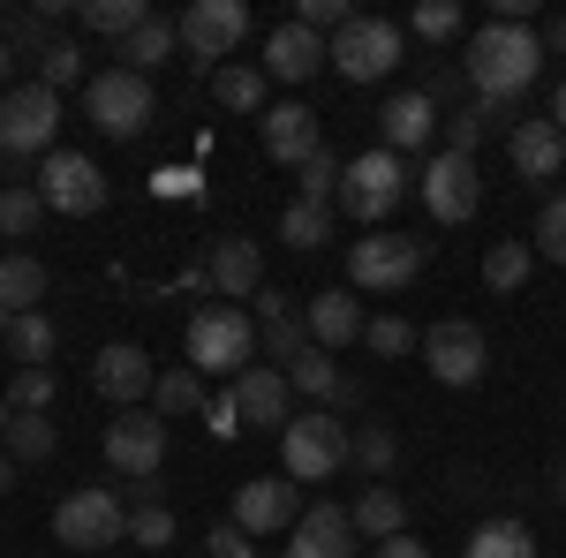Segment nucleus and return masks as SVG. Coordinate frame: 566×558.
Masks as SVG:
<instances>
[{
    "mask_svg": "<svg viewBox=\"0 0 566 558\" xmlns=\"http://www.w3.org/2000/svg\"><path fill=\"white\" fill-rule=\"evenodd\" d=\"M53 544L69 551H106V544H129V506L114 491H69L53 506Z\"/></svg>",
    "mask_w": 566,
    "mask_h": 558,
    "instance_id": "423d86ee",
    "label": "nucleus"
},
{
    "mask_svg": "<svg viewBox=\"0 0 566 558\" xmlns=\"http://www.w3.org/2000/svg\"><path fill=\"white\" fill-rule=\"evenodd\" d=\"M303 325H310V340H317V347H325V355H333V347L363 340V325H370V317H363V302H355L348 287H325V295H310Z\"/></svg>",
    "mask_w": 566,
    "mask_h": 558,
    "instance_id": "4be33fe9",
    "label": "nucleus"
},
{
    "mask_svg": "<svg viewBox=\"0 0 566 558\" xmlns=\"http://www.w3.org/2000/svg\"><path fill=\"white\" fill-rule=\"evenodd\" d=\"M536 257L566 264V197H552V204L536 212Z\"/></svg>",
    "mask_w": 566,
    "mask_h": 558,
    "instance_id": "09e8293b",
    "label": "nucleus"
},
{
    "mask_svg": "<svg viewBox=\"0 0 566 558\" xmlns=\"http://www.w3.org/2000/svg\"><path fill=\"white\" fill-rule=\"evenodd\" d=\"M91 386L106 392L114 408H136L144 392L159 386V370H151V355H144V347L114 340V347H98V362H91Z\"/></svg>",
    "mask_w": 566,
    "mask_h": 558,
    "instance_id": "a211bd4d",
    "label": "nucleus"
},
{
    "mask_svg": "<svg viewBox=\"0 0 566 558\" xmlns=\"http://www.w3.org/2000/svg\"><path fill=\"white\" fill-rule=\"evenodd\" d=\"M491 122H499V106H483V98H476V106H461V114H446V151H461V159H469Z\"/></svg>",
    "mask_w": 566,
    "mask_h": 558,
    "instance_id": "79ce46f5",
    "label": "nucleus"
},
{
    "mask_svg": "<svg viewBox=\"0 0 566 558\" xmlns=\"http://www.w3.org/2000/svg\"><path fill=\"white\" fill-rule=\"evenodd\" d=\"M258 309H264V325H280V317H295V302L280 295V287H264V295H258Z\"/></svg>",
    "mask_w": 566,
    "mask_h": 558,
    "instance_id": "864d4df0",
    "label": "nucleus"
},
{
    "mask_svg": "<svg viewBox=\"0 0 566 558\" xmlns=\"http://www.w3.org/2000/svg\"><path fill=\"white\" fill-rule=\"evenodd\" d=\"M212 98L227 106V114H258L264 106V69H250V61H227L212 76Z\"/></svg>",
    "mask_w": 566,
    "mask_h": 558,
    "instance_id": "c85d7f7f",
    "label": "nucleus"
},
{
    "mask_svg": "<svg viewBox=\"0 0 566 558\" xmlns=\"http://www.w3.org/2000/svg\"><path fill=\"white\" fill-rule=\"evenodd\" d=\"M280 242H287V250H317V242H333V212L295 197V204L280 212Z\"/></svg>",
    "mask_w": 566,
    "mask_h": 558,
    "instance_id": "c9c22d12",
    "label": "nucleus"
},
{
    "mask_svg": "<svg viewBox=\"0 0 566 558\" xmlns=\"http://www.w3.org/2000/svg\"><path fill=\"white\" fill-rule=\"evenodd\" d=\"M348 520H355L363 544H392V536H408V506H400V491H386V483H370V491L348 506Z\"/></svg>",
    "mask_w": 566,
    "mask_h": 558,
    "instance_id": "393cba45",
    "label": "nucleus"
},
{
    "mask_svg": "<svg viewBox=\"0 0 566 558\" xmlns=\"http://www.w3.org/2000/svg\"><path fill=\"white\" fill-rule=\"evenodd\" d=\"M205 408V378L181 362V370H159V386H151V415H197Z\"/></svg>",
    "mask_w": 566,
    "mask_h": 558,
    "instance_id": "f704fd0d",
    "label": "nucleus"
},
{
    "mask_svg": "<svg viewBox=\"0 0 566 558\" xmlns=\"http://www.w3.org/2000/svg\"><path fill=\"white\" fill-rule=\"evenodd\" d=\"M8 423H15V408H8V392H0V438H8Z\"/></svg>",
    "mask_w": 566,
    "mask_h": 558,
    "instance_id": "bf43d9fd",
    "label": "nucleus"
},
{
    "mask_svg": "<svg viewBox=\"0 0 566 558\" xmlns=\"http://www.w3.org/2000/svg\"><path fill=\"white\" fill-rule=\"evenodd\" d=\"M348 0H295V23H303V31H317V39H325V31H348Z\"/></svg>",
    "mask_w": 566,
    "mask_h": 558,
    "instance_id": "8fccbe9b",
    "label": "nucleus"
},
{
    "mask_svg": "<svg viewBox=\"0 0 566 558\" xmlns=\"http://www.w3.org/2000/svg\"><path fill=\"white\" fill-rule=\"evenodd\" d=\"M378 558H431V544H416V536H392V544H378Z\"/></svg>",
    "mask_w": 566,
    "mask_h": 558,
    "instance_id": "5fc2aeb1",
    "label": "nucleus"
},
{
    "mask_svg": "<svg viewBox=\"0 0 566 558\" xmlns=\"http://www.w3.org/2000/svg\"><path fill=\"white\" fill-rule=\"evenodd\" d=\"M39 219H45L39 181H8V189H0V242H23Z\"/></svg>",
    "mask_w": 566,
    "mask_h": 558,
    "instance_id": "7c9ffc66",
    "label": "nucleus"
},
{
    "mask_svg": "<svg viewBox=\"0 0 566 558\" xmlns=\"http://www.w3.org/2000/svg\"><path fill=\"white\" fill-rule=\"evenodd\" d=\"M53 45H61V39H53V15H39V8H31V15L8 31V53H15V61H45Z\"/></svg>",
    "mask_w": 566,
    "mask_h": 558,
    "instance_id": "c03bdc74",
    "label": "nucleus"
},
{
    "mask_svg": "<svg viewBox=\"0 0 566 558\" xmlns=\"http://www.w3.org/2000/svg\"><path fill=\"white\" fill-rule=\"evenodd\" d=\"M416 272H423V242H416V234L370 227L363 242H348V280H355V287H370V295H400Z\"/></svg>",
    "mask_w": 566,
    "mask_h": 558,
    "instance_id": "39448f33",
    "label": "nucleus"
},
{
    "mask_svg": "<svg viewBox=\"0 0 566 558\" xmlns=\"http://www.w3.org/2000/svg\"><path fill=\"white\" fill-rule=\"evenodd\" d=\"M325 61H333V45L317 39V31H303V23L264 31V76H272V84H310Z\"/></svg>",
    "mask_w": 566,
    "mask_h": 558,
    "instance_id": "dca6fc26",
    "label": "nucleus"
},
{
    "mask_svg": "<svg viewBox=\"0 0 566 558\" xmlns=\"http://www.w3.org/2000/svg\"><path fill=\"white\" fill-rule=\"evenodd\" d=\"M552 122H559V136H566V84H559V98H552Z\"/></svg>",
    "mask_w": 566,
    "mask_h": 558,
    "instance_id": "13d9d810",
    "label": "nucleus"
},
{
    "mask_svg": "<svg viewBox=\"0 0 566 558\" xmlns=\"http://www.w3.org/2000/svg\"><path fill=\"white\" fill-rule=\"evenodd\" d=\"M129 544H144V558L167 551V544H175V514H167L159 498H136L129 506Z\"/></svg>",
    "mask_w": 566,
    "mask_h": 558,
    "instance_id": "58836bf2",
    "label": "nucleus"
},
{
    "mask_svg": "<svg viewBox=\"0 0 566 558\" xmlns=\"http://www.w3.org/2000/svg\"><path fill=\"white\" fill-rule=\"evenodd\" d=\"M461 558H536V536H528L522 520H483Z\"/></svg>",
    "mask_w": 566,
    "mask_h": 558,
    "instance_id": "473e14b6",
    "label": "nucleus"
},
{
    "mask_svg": "<svg viewBox=\"0 0 566 558\" xmlns=\"http://www.w3.org/2000/svg\"><path fill=\"white\" fill-rule=\"evenodd\" d=\"M378 122H386V151H423L438 136V98L431 91H392Z\"/></svg>",
    "mask_w": 566,
    "mask_h": 558,
    "instance_id": "b1692460",
    "label": "nucleus"
},
{
    "mask_svg": "<svg viewBox=\"0 0 566 558\" xmlns=\"http://www.w3.org/2000/svg\"><path fill=\"white\" fill-rule=\"evenodd\" d=\"M340 159H333V151H317V159H303V167H295V189H303V204H333V197H340Z\"/></svg>",
    "mask_w": 566,
    "mask_h": 558,
    "instance_id": "ea45409f",
    "label": "nucleus"
},
{
    "mask_svg": "<svg viewBox=\"0 0 566 558\" xmlns=\"http://www.w3.org/2000/svg\"><path fill=\"white\" fill-rule=\"evenodd\" d=\"M242 39H250V8H242V0H189L181 45H189L197 61H227Z\"/></svg>",
    "mask_w": 566,
    "mask_h": 558,
    "instance_id": "2eb2a0df",
    "label": "nucleus"
},
{
    "mask_svg": "<svg viewBox=\"0 0 566 558\" xmlns=\"http://www.w3.org/2000/svg\"><path fill=\"white\" fill-rule=\"evenodd\" d=\"M39 197H45V212H61V219H91L106 204V173L91 167L84 151H53L39 167Z\"/></svg>",
    "mask_w": 566,
    "mask_h": 558,
    "instance_id": "f8f14e48",
    "label": "nucleus"
},
{
    "mask_svg": "<svg viewBox=\"0 0 566 558\" xmlns=\"http://www.w3.org/2000/svg\"><path fill=\"white\" fill-rule=\"evenodd\" d=\"M250 362H258V325H250V309L219 302V309H197V317H189V370H197V378H242Z\"/></svg>",
    "mask_w": 566,
    "mask_h": 558,
    "instance_id": "f03ea898",
    "label": "nucleus"
},
{
    "mask_svg": "<svg viewBox=\"0 0 566 558\" xmlns=\"http://www.w3.org/2000/svg\"><path fill=\"white\" fill-rule=\"evenodd\" d=\"M559 498H566V468H559Z\"/></svg>",
    "mask_w": 566,
    "mask_h": 558,
    "instance_id": "680f3d73",
    "label": "nucleus"
},
{
    "mask_svg": "<svg viewBox=\"0 0 566 558\" xmlns=\"http://www.w3.org/2000/svg\"><path fill=\"white\" fill-rule=\"evenodd\" d=\"M53 347H61V325H53L45 309H23V317L8 325V355H15V370H45Z\"/></svg>",
    "mask_w": 566,
    "mask_h": 558,
    "instance_id": "bb28decb",
    "label": "nucleus"
},
{
    "mask_svg": "<svg viewBox=\"0 0 566 558\" xmlns=\"http://www.w3.org/2000/svg\"><path fill=\"white\" fill-rule=\"evenodd\" d=\"M400 45H408L400 23H386V15H348V31H333V69L348 84H378V76L400 69Z\"/></svg>",
    "mask_w": 566,
    "mask_h": 558,
    "instance_id": "6e6552de",
    "label": "nucleus"
},
{
    "mask_svg": "<svg viewBox=\"0 0 566 558\" xmlns=\"http://www.w3.org/2000/svg\"><path fill=\"white\" fill-rule=\"evenodd\" d=\"M348 468V423L340 415H325V408H310L295 423L280 430V475H295V483H325V475Z\"/></svg>",
    "mask_w": 566,
    "mask_h": 558,
    "instance_id": "7ed1b4c3",
    "label": "nucleus"
},
{
    "mask_svg": "<svg viewBox=\"0 0 566 558\" xmlns=\"http://www.w3.org/2000/svg\"><path fill=\"white\" fill-rule=\"evenodd\" d=\"M423 362H431V378L438 386H476L483 378V362H491V347H483V333L469 325V317H446V325H431L423 333Z\"/></svg>",
    "mask_w": 566,
    "mask_h": 558,
    "instance_id": "ddd939ff",
    "label": "nucleus"
},
{
    "mask_svg": "<svg viewBox=\"0 0 566 558\" xmlns=\"http://www.w3.org/2000/svg\"><path fill=\"white\" fill-rule=\"evenodd\" d=\"M8 76H15V53H8V39H0V98H8Z\"/></svg>",
    "mask_w": 566,
    "mask_h": 558,
    "instance_id": "6e6d98bb",
    "label": "nucleus"
},
{
    "mask_svg": "<svg viewBox=\"0 0 566 558\" xmlns=\"http://www.w3.org/2000/svg\"><path fill=\"white\" fill-rule=\"evenodd\" d=\"M506 159H514L522 181H552V173H566L559 122H514V129H506Z\"/></svg>",
    "mask_w": 566,
    "mask_h": 558,
    "instance_id": "412c9836",
    "label": "nucleus"
},
{
    "mask_svg": "<svg viewBox=\"0 0 566 558\" xmlns=\"http://www.w3.org/2000/svg\"><path fill=\"white\" fill-rule=\"evenodd\" d=\"M392 461H400V438H392L386 423H355V430H348V468H363V475H386Z\"/></svg>",
    "mask_w": 566,
    "mask_h": 558,
    "instance_id": "2f4dec72",
    "label": "nucleus"
},
{
    "mask_svg": "<svg viewBox=\"0 0 566 558\" xmlns=\"http://www.w3.org/2000/svg\"><path fill=\"white\" fill-rule=\"evenodd\" d=\"M0 302H8L15 317L39 309V302H45V264L23 257V250H8V257H0Z\"/></svg>",
    "mask_w": 566,
    "mask_h": 558,
    "instance_id": "cd10ccee",
    "label": "nucleus"
},
{
    "mask_svg": "<svg viewBox=\"0 0 566 558\" xmlns=\"http://www.w3.org/2000/svg\"><path fill=\"white\" fill-rule=\"evenodd\" d=\"M76 8H84V31H98V39H129V31L151 23L144 0H76Z\"/></svg>",
    "mask_w": 566,
    "mask_h": 558,
    "instance_id": "c756f323",
    "label": "nucleus"
},
{
    "mask_svg": "<svg viewBox=\"0 0 566 558\" xmlns=\"http://www.w3.org/2000/svg\"><path fill=\"white\" fill-rule=\"evenodd\" d=\"M76 76H84V45H69V39H61V45H53V53L39 61V84H45V91H69Z\"/></svg>",
    "mask_w": 566,
    "mask_h": 558,
    "instance_id": "de8ad7c7",
    "label": "nucleus"
},
{
    "mask_svg": "<svg viewBox=\"0 0 566 558\" xmlns=\"http://www.w3.org/2000/svg\"><path fill=\"white\" fill-rule=\"evenodd\" d=\"M106 468L151 491V475L167 468V415H144V408H129L122 423H106Z\"/></svg>",
    "mask_w": 566,
    "mask_h": 558,
    "instance_id": "9b49d317",
    "label": "nucleus"
},
{
    "mask_svg": "<svg viewBox=\"0 0 566 558\" xmlns=\"http://www.w3.org/2000/svg\"><path fill=\"white\" fill-rule=\"evenodd\" d=\"M287 558H355V520H348V506H310V514L295 520Z\"/></svg>",
    "mask_w": 566,
    "mask_h": 558,
    "instance_id": "5701e85b",
    "label": "nucleus"
},
{
    "mask_svg": "<svg viewBox=\"0 0 566 558\" xmlns=\"http://www.w3.org/2000/svg\"><path fill=\"white\" fill-rule=\"evenodd\" d=\"M287 386L310 392V400L325 408V400H333V386H340V370H333V355H325V347H303V355L287 362Z\"/></svg>",
    "mask_w": 566,
    "mask_h": 558,
    "instance_id": "e433bc0d",
    "label": "nucleus"
},
{
    "mask_svg": "<svg viewBox=\"0 0 566 558\" xmlns=\"http://www.w3.org/2000/svg\"><path fill=\"white\" fill-rule=\"evenodd\" d=\"M8 325H15V309H8V302H0V340H8Z\"/></svg>",
    "mask_w": 566,
    "mask_h": 558,
    "instance_id": "052dcab7",
    "label": "nucleus"
},
{
    "mask_svg": "<svg viewBox=\"0 0 566 558\" xmlns=\"http://www.w3.org/2000/svg\"><path fill=\"white\" fill-rule=\"evenodd\" d=\"M0 453H8L15 468L45 461V453H53V423H45V415H15V423H8V438H0Z\"/></svg>",
    "mask_w": 566,
    "mask_h": 558,
    "instance_id": "4c0bfd02",
    "label": "nucleus"
},
{
    "mask_svg": "<svg viewBox=\"0 0 566 558\" xmlns=\"http://www.w3.org/2000/svg\"><path fill=\"white\" fill-rule=\"evenodd\" d=\"M536 76H544V39H536L528 23H499V15H491L476 39H469V91H476L483 106L506 114Z\"/></svg>",
    "mask_w": 566,
    "mask_h": 558,
    "instance_id": "f257e3e1",
    "label": "nucleus"
},
{
    "mask_svg": "<svg viewBox=\"0 0 566 558\" xmlns=\"http://www.w3.org/2000/svg\"><path fill=\"white\" fill-rule=\"evenodd\" d=\"M234 408H242V423H295L287 408H295V386H287V370H272V362H250L242 378H234Z\"/></svg>",
    "mask_w": 566,
    "mask_h": 558,
    "instance_id": "aec40b11",
    "label": "nucleus"
},
{
    "mask_svg": "<svg viewBox=\"0 0 566 558\" xmlns=\"http://www.w3.org/2000/svg\"><path fill=\"white\" fill-rule=\"evenodd\" d=\"M303 520V483L295 475H250L234 491V528L242 536H272V528H295Z\"/></svg>",
    "mask_w": 566,
    "mask_h": 558,
    "instance_id": "4468645a",
    "label": "nucleus"
},
{
    "mask_svg": "<svg viewBox=\"0 0 566 558\" xmlns=\"http://www.w3.org/2000/svg\"><path fill=\"white\" fill-rule=\"evenodd\" d=\"M528 272H536V242H491V250H483V280H491L499 295H514Z\"/></svg>",
    "mask_w": 566,
    "mask_h": 558,
    "instance_id": "72a5a7b5",
    "label": "nucleus"
},
{
    "mask_svg": "<svg viewBox=\"0 0 566 558\" xmlns=\"http://www.w3.org/2000/svg\"><path fill=\"white\" fill-rule=\"evenodd\" d=\"M363 340H370V355H378V362H392V355H416V347H423V333H416L408 317H370V325H363Z\"/></svg>",
    "mask_w": 566,
    "mask_h": 558,
    "instance_id": "a19ab883",
    "label": "nucleus"
},
{
    "mask_svg": "<svg viewBox=\"0 0 566 558\" xmlns=\"http://www.w3.org/2000/svg\"><path fill=\"white\" fill-rule=\"evenodd\" d=\"M212 438H242V408H234V392H219V400H212Z\"/></svg>",
    "mask_w": 566,
    "mask_h": 558,
    "instance_id": "603ef678",
    "label": "nucleus"
},
{
    "mask_svg": "<svg viewBox=\"0 0 566 558\" xmlns=\"http://www.w3.org/2000/svg\"><path fill=\"white\" fill-rule=\"evenodd\" d=\"M175 45H181V23H167V15H151L144 31H129V39H122V53H114V61H122L129 76H151L159 61H175Z\"/></svg>",
    "mask_w": 566,
    "mask_h": 558,
    "instance_id": "a878e982",
    "label": "nucleus"
},
{
    "mask_svg": "<svg viewBox=\"0 0 566 558\" xmlns=\"http://www.w3.org/2000/svg\"><path fill=\"white\" fill-rule=\"evenodd\" d=\"M84 106H91V129L98 136H144L151 129V76H129V69H98L84 84Z\"/></svg>",
    "mask_w": 566,
    "mask_h": 558,
    "instance_id": "0eeeda50",
    "label": "nucleus"
},
{
    "mask_svg": "<svg viewBox=\"0 0 566 558\" xmlns=\"http://www.w3.org/2000/svg\"><path fill=\"white\" fill-rule=\"evenodd\" d=\"M416 189V173L400 167V151H363L348 173H340V212H355L363 227H386L392 212H400V197Z\"/></svg>",
    "mask_w": 566,
    "mask_h": 558,
    "instance_id": "20e7f679",
    "label": "nucleus"
},
{
    "mask_svg": "<svg viewBox=\"0 0 566 558\" xmlns=\"http://www.w3.org/2000/svg\"><path fill=\"white\" fill-rule=\"evenodd\" d=\"M325 151V129H317V114L310 106H264V159L272 167H303V159H317Z\"/></svg>",
    "mask_w": 566,
    "mask_h": 558,
    "instance_id": "f3484780",
    "label": "nucleus"
},
{
    "mask_svg": "<svg viewBox=\"0 0 566 558\" xmlns=\"http://www.w3.org/2000/svg\"><path fill=\"white\" fill-rule=\"evenodd\" d=\"M53 392H61V378H53V370H15L8 408H15V415H45V408H53Z\"/></svg>",
    "mask_w": 566,
    "mask_h": 558,
    "instance_id": "37998d69",
    "label": "nucleus"
},
{
    "mask_svg": "<svg viewBox=\"0 0 566 558\" xmlns=\"http://www.w3.org/2000/svg\"><path fill=\"white\" fill-rule=\"evenodd\" d=\"M205 558H258V536H242L234 520H219L212 536H205Z\"/></svg>",
    "mask_w": 566,
    "mask_h": 558,
    "instance_id": "3c124183",
    "label": "nucleus"
},
{
    "mask_svg": "<svg viewBox=\"0 0 566 558\" xmlns=\"http://www.w3.org/2000/svg\"><path fill=\"white\" fill-rule=\"evenodd\" d=\"M205 280H212V295H227V302H258L264 295L258 242H250V234H227V242L212 250V264H205Z\"/></svg>",
    "mask_w": 566,
    "mask_h": 558,
    "instance_id": "6ab92c4d",
    "label": "nucleus"
},
{
    "mask_svg": "<svg viewBox=\"0 0 566 558\" xmlns=\"http://www.w3.org/2000/svg\"><path fill=\"white\" fill-rule=\"evenodd\" d=\"M264 362H295V355H303V347H317V340H310V325H303V317H280V325H264Z\"/></svg>",
    "mask_w": 566,
    "mask_h": 558,
    "instance_id": "a18cd8bd",
    "label": "nucleus"
},
{
    "mask_svg": "<svg viewBox=\"0 0 566 558\" xmlns=\"http://www.w3.org/2000/svg\"><path fill=\"white\" fill-rule=\"evenodd\" d=\"M53 129H61V91L23 84L0 98V151L8 159H53Z\"/></svg>",
    "mask_w": 566,
    "mask_h": 558,
    "instance_id": "9d476101",
    "label": "nucleus"
},
{
    "mask_svg": "<svg viewBox=\"0 0 566 558\" xmlns=\"http://www.w3.org/2000/svg\"><path fill=\"white\" fill-rule=\"evenodd\" d=\"M408 31H416V39H431V45H446L453 31H461V8H453V0H423V8L408 15Z\"/></svg>",
    "mask_w": 566,
    "mask_h": 558,
    "instance_id": "49530a36",
    "label": "nucleus"
},
{
    "mask_svg": "<svg viewBox=\"0 0 566 558\" xmlns=\"http://www.w3.org/2000/svg\"><path fill=\"white\" fill-rule=\"evenodd\" d=\"M8 491H15V461L0 453V498H8Z\"/></svg>",
    "mask_w": 566,
    "mask_h": 558,
    "instance_id": "4d7b16f0",
    "label": "nucleus"
},
{
    "mask_svg": "<svg viewBox=\"0 0 566 558\" xmlns=\"http://www.w3.org/2000/svg\"><path fill=\"white\" fill-rule=\"evenodd\" d=\"M416 197H423V212L446 219V227H469L483 212V173L476 159H461V151H431L423 173H416Z\"/></svg>",
    "mask_w": 566,
    "mask_h": 558,
    "instance_id": "1a4fd4ad",
    "label": "nucleus"
}]
</instances>
